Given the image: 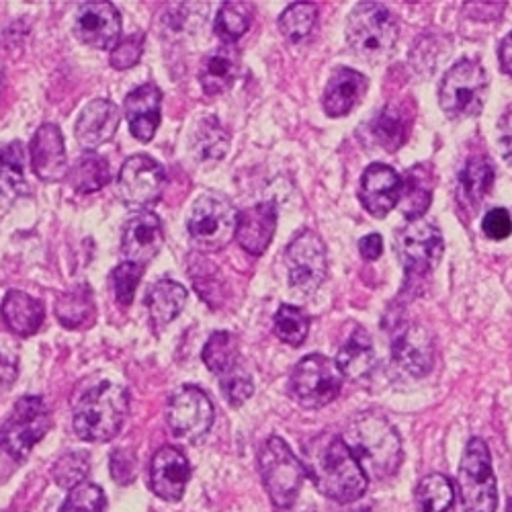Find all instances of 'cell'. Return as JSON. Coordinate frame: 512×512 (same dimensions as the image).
Wrapping results in <instances>:
<instances>
[{"instance_id":"cell-45","label":"cell","mask_w":512,"mask_h":512,"mask_svg":"<svg viewBox=\"0 0 512 512\" xmlns=\"http://www.w3.org/2000/svg\"><path fill=\"white\" fill-rule=\"evenodd\" d=\"M220 390L230 406L240 408L244 402H248L252 398L254 383H252L250 373L242 365H238L220 377Z\"/></svg>"},{"instance_id":"cell-41","label":"cell","mask_w":512,"mask_h":512,"mask_svg":"<svg viewBox=\"0 0 512 512\" xmlns=\"http://www.w3.org/2000/svg\"><path fill=\"white\" fill-rule=\"evenodd\" d=\"M252 23V7L248 3H240V0H228L218 11L216 17V35L224 41V44L234 46L250 27Z\"/></svg>"},{"instance_id":"cell-9","label":"cell","mask_w":512,"mask_h":512,"mask_svg":"<svg viewBox=\"0 0 512 512\" xmlns=\"http://www.w3.org/2000/svg\"><path fill=\"white\" fill-rule=\"evenodd\" d=\"M343 383L345 375L336 361L314 353L293 367L289 377V396L306 410H318L338 398Z\"/></svg>"},{"instance_id":"cell-1","label":"cell","mask_w":512,"mask_h":512,"mask_svg":"<svg viewBox=\"0 0 512 512\" xmlns=\"http://www.w3.org/2000/svg\"><path fill=\"white\" fill-rule=\"evenodd\" d=\"M304 467L316 490L338 504L357 502L369 488L365 469L345 439L334 433H320L306 443Z\"/></svg>"},{"instance_id":"cell-33","label":"cell","mask_w":512,"mask_h":512,"mask_svg":"<svg viewBox=\"0 0 512 512\" xmlns=\"http://www.w3.org/2000/svg\"><path fill=\"white\" fill-rule=\"evenodd\" d=\"M70 185L80 195H91L101 191L111 181L109 162L97 152H84L76 158L68 173Z\"/></svg>"},{"instance_id":"cell-13","label":"cell","mask_w":512,"mask_h":512,"mask_svg":"<svg viewBox=\"0 0 512 512\" xmlns=\"http://www.w3.org/2000/svg\"><path fill=\"white\" fill-rule=\"evenodd\" d=\"M213 418H216V410L209 396L195 386L177 390L166 406L168 429L177 439L189 443H199L211 431Z\"/></svg>"},{"instance_id":"cell-48","label":"cell","mask_w":512,"mask_h":512,"mask_svg":"<svg viewBox=\"0 0 512 512\" xmlns=\"http://www.w3.org/2000/svg\"><path fill=\"white\" fill-rule=\"evenodd\" d=\"M482 232L490 240H506L512 234V218L510 213L502 207L490 209L482 220Z\"/></svg>"},{"instance_id":"cell-34","label":"cell","mask_w":512,"mask_h":512,"mask_svg":"<svg viewBox=\"0 0 512 512\" xmlns=\"http://www.w3.org/2000/svg\"><path fill=\"white\" fill-rule=\"evenodd\" d=\"M191 150L197 160L218 162L230 150V134L216 117H203L193 130Z\"/></svg>"},{"instance_id":"cell-40","label":"cell","mask_w":512,"mask_h":512,"mask_svg":"<svg viewBox=\"0 0 512 512\" xmlns=\"http://www.w3.org/2000/svg\"><path fill=\"white\" fill-rule=\"evenodd\" d=\"M318 9L314 3H293L279 17V31L289 44H300L314 31Z\"/></svg>"},{"instance_id":"cell-12","label":"cell","mask_w":512,"mask_h":512,"mask_svg":"<svg viewBox=\"0 0 512 512\" xmlns=\"http://www.w3.org/2000/svg\"><path fill=\"white\" fill-rule=\"evenodd\" d=\"M443 250V234L431 222H408L396 234V252L408 279L429 275L439 265Z\"/></svg>"},{"instance_id":"cell-43","label":"cell","mask_w":512,"mask_h":512,"mask_svg":"<svg viewBox=\"0 0 512 512\" xmlns=\"http://www.w3.org/2000/svg\"><path fill=\"white\" fill-rule=\"evenodd\" d=\"M144 267H138L134 263H121L111 271V289L113 297L119 306H132L136 289L142 281Z\"/></svg>"},{"instance_id":"cell-28","label":"cell","mask_w":512,"mask_h":512,"mask_svg":"<svg viewBox=\"0 0 512 512\" xmlns=\"http://www.w3.org/2000/svg\"><path fill=\"white\" fill-rule=\"evenodd\" d=\"M336 365L340 367V371H343L345 379L349 377L353 381H365L373 375V371L377 367V357H375V349H373V340L367 330L357 328L349 336L343 349L338 351Z\"/></svg>"},{"instance_id":"cell-44","label":"cell","mask_w":512,"mask_h":512,"mask_svg":"<svg viewBox=\"0 0 512 512\" xmlns=\"http://www.w3.org/2000/svg\"><path fill=\"white\" fill-rule=\"evenodd\" d=\"M105 508L107 498L103 488L91 482H84L70 490L60 512H105Z\"/></svg>"},{"instance_id":"cell-8","label":"cell","mask_w":512,"mask_h":512,"mask_svg":"<svg viewBox=\"0 0 512 512\" xmlns=\"http://www.w3.org/2000/svg\"><path fill=\"white\" fill-rule=\"evenodd\" d=\"M259 472L275 508L281 510L297 504V496H300L306 478V467L281 437H271L263 445L259 453Z\"/></svg>"},{"instance_id":"cell-30","label":"cell","mask_w":512,"mask_h":512,"mask_svg":"<svg viewBox=\"0 0 512 512\" xmlns=\"http://www.w3.org/2000/svg\"><path fill=\"white\" fill-rule=\"evenodd\" d=\"M433 203V175L424 164L410 168L402 177V197L400 207L404 218L408 222L422 220V216L429 211Z\"/></svg>"},{"instance_id":"cell-5","label":"cell","mask_w":512,"mask_h":512,"mask_svg":"<svg viewBox=\"0 0 512 512\" xmlns=\"http://www.w3.org/2000/svg\"><path fill=\"white\" fill-rule=\"evenodd\" d=\"M240 211L222 193H203L191 207L187 232L199 252L224 250L238 230Z\"/></svg>"},{"instance_id":"cell-55","label":"cell","mask_w":512,"mask_h":512,"mask_svg":"<svg viewBox=\"0 0 512 512\" xmlns=\"http://www.w3.org/2000/svg\"><path fill=\"white\" fill-rule=\"evenodd\" d=\"M504 512H512V498L506 502V510Z\"/></svg>"},{"instance_id":"cell-29","label":"cell","mask_w":512,"mask_h":512,"mask_svg":"<svg viewBox=\"0 0 512 512\" xmlns=\"http://www.w3.org/2000/svg\"><path fill=\"white\" fill-rule=\"evenodd\" d=\"M414 111L402 103H390L386 109L379 111V115L371 123V134L375 136L377 144L388 150L396 152L404 146L410 136Z\"/></svg>"},{"instance_id":"cell-25","label":"cell","mask_w":512,"mask_h":512,"mask_svg":"<svg viewBox=\"0 0 512 512\" xmlns=\"http://www.w3.org/2000/svg\"><path fill=\"white\" fill-rule=\"evenodd\" d=\"M238 72H240V52L234 46L224 44L222 48L209 54L199 68V82H201L203 93L207 97H220L228 93L234 87Z\"/></svg>"},{"instance_id":"cell-6","label":"cell","mask_w":512,"mask_h":512,"mask_svg":"<svg viewBox=\"0 0 512 512\" xmlns=\"http://www.w3.org/2000/svg\"><path fill=\"white\" fill-rule=\"evenodd\" d=\"M457 486L463 512H496L498 486L486 441L478 437L467 441L459 463Z\"/></svg>"},{"instance_id":"cell-51","label":"cell","mask_w":512,"mask_h":512,"mask_svg":"<svg viewBox=\"0 0 512 512\" xmlns=\"http://www.w3.org/2000/svg\"><path fill=\"white\" fill-rule=\"evenodd\" d=\"M359 252H361V256H363L365 261H369V263L377 261L379 256H381V252H383L381 236L379 234H369V236L361 238L359 240Z\"/></svg>"},{"instance_id":"cell-11","label":"cell","mask_w":512,"mask_h":512,"mask_svg":"<svg viewBox=\"0 0 512 512\" xmlns=\"http://www.w3.org/2000/svg\"><path fill=\"white\" fill-rule=\"evenodd\" d=\"M285 265L291 291L310 300L328 275V256L322 238L314 230H302L287 244Z\"/></svg>"},{"instance_id":"cell-56","label":"cell","mask_w":512,"mask_h":512,"mask_svg":"<svg viewBox=\"0 0 512 512\" xmlns=\"http://www.w3.org/2000/svg\"><path fill=\"white\" fill-rule=\"evenodd\" d=\"M357 512H367V510H357Z\"/></svg>"},{"instance_id":"cell-46","label":"cell","mask_w":512,"mask_h":512,"mask_svg":"<svg viewBox=\"0 0 512 512\" xmlns=\"http://www.w3.org/2000/svg\"><path fill=\"white\" fill-rule=\"evenodd\" d=\"M144 41H146V37H144L142 31H136L132 35L119 39V44L109 54V64L115 70H130V68H134L142 60Z\"/></svg>"},{"instance_id":"cell-4","label":"cell","mask_w":512,"mask_h":512,"mask_svg":"<svg viewBox=\"0 0 512 512\" xmlns=\"http://www.w3.org/2000/svg\"><path fill=\"white\" fill-rule=\"evenodd\" d=\"M400 29L394 13L379 3H359L347 21L351 50L369 64L386 62L398 41Z\"/></svg>"},{"instance_id":"cell-23","label":"cell","mask_w":512,"mask_h":512,"mask_svg":"<svg viewBox=\"0 0 512 512\" xmlns=\"http://www.w3.org/2000/svg\"><path fill=\"white\" fill-rule=\"evenodd\" d=\"M369 80L353 68H336L324 89L322 105L328 117H347L365 99Z\"/></svg>"},{"instance_id":"cell-42","label":"cell","mask_w":512,"mask_h":512,"mask_svg":"<svg viewBox=\"0 0 512 512\" xmlns=\"http://www.w3.org/2000/svg\"><path fill=\"white\" fill-rule=\"evenodd\" d=\"M89 472H91V457L84 451L64 453L52 467L54 482L66 490H72V488L84 484Z\"/></svg>"},{"instance_id":"cell-53","label":"cell","mask_w":512,"mask_h":512,"mask_svg":"<svg viewBox=\"0 0 512 512\" xmlns=\"http://www.w3.org/2000/svg\"><path fill=\"white\" fill-rule=\"evenodd\" d=\"M277 512H320V508L318 506H297V504H293V506L281 508Z\"/></svg>"},{"instance_id":"cell-17","label":"cell","mask_w":512,"mask_h":512,"mask_svg":"<svg viewBox=\"0 0 512 512\" xmlns=\"http://www.w3.org/2000/svg\"><path fill=\"white\" fill-rule=\"evenodd\" d=\"M164 244V230L162 222L156 213L144 209L134 213V216L125 222L121 232V252L127 263H134L138 267H146L152 263Z\"/></svg>"},{"instance_id":"cell-22","label":"cell","mask_w":512,"mask_h":512,"mask_svg":"<svg viewBox=\"0 0 512 512\" xmlns=\"http://www.w3.org/2000/svg\"><path fill=\"white\" fill-rule=\"evenodd\" d=\"M277 205L273 201L256 203L238 216L236 242L252 256H263L277 230Z\"/></svg>"},{"instance_id":"cell-21","label":"cell","mask_w":512,"mask_h":512,"mask_svg":"<svg viewBox=\"0 0 512 512\" xmlns=\"http://www.w3.org/2000/svg\"><path fill=\"white\" fill-rule=\"evenodd\" d=\"M392 359L404 373L412 377H424L433 369L435 359L431 334L418 324L402 326L394 336Z\"/></svg>"},{"instance_id":"cell-14","label":"cell","mask_w":512,"mask_h":512,"mask_svg":"<svg viewBox=\"0 0 512 512\" xmlns=\"http://www.w3.org/2000/svg\"><path fill=\"white\" fill-rule=\"evenodd\" d=\"M166 187V173L160 162L148 154L130 156L117 177V193L127 207L146 209L154 205Z\"/></svg>"},{"instance_id":"cell-26","label":"cell","mask_w":512,"mask_h":512,"mask_svg":"<svg viewBox=\"0 0 512 512\" xmlns=\"http://www.w3.org/2000/svg\"><path fill=\"white\" fill-rule=\"evenodd\" d=\"M187 289L173 281V279H160L156 281L148 293H146V310L150 314V320L156 328H164L175 318L181 316L187 304Z\"/></svg>"},{"instance_id":"cell-35","label":"cell","mask_w":512,"mask_h":512,"mask_svg":"<svg viewBox=\"0 0 512 512\" xmlns=\"http://www.w3.org/2000/svg\"><path fill=\"white\" fill-rule=\"evenodd\" d=\"M95 300L89 285H76L64 291L56 302V318L64 328H82L93 320Z\"/></svg>"},{"instance_id":"cell-27","label":"cell","mask_w":512,"mask_h":512,"mask_svg":"<svg viewBox=\"0 0 512 512\" xmlns=\"http://www.w3.org/2000/svg\"><path fill=\"white\" fill-rule=\"evenodd\" d=\"M3 318L9 330L17 336H33L46 320L44 304L25 291L11 289L3 302Z\"/></svg>"},{"instance_id":"cell-2","label":"cell","mask_w":512,"mask_h":512,"mask_svg":"<svg viewBox=\"0 0 512 512\" xmlns=\"http://www.w3.org/2000/svg\"><path fill=\"white\" fill-rule=\"evenodd\" d=\"M343 439L367 476L388 480L398 474L404 459L402 441L386 416L377 412L359 414Z\"/></svg>"},{"instance_id":"cell-38","label":"cell","mask_w":512,"mask_h":512,"mask_svg":"<svg viewBox=\"0 0 512 512\" xmlns=\"http://www.w3.org/2000/svg\"><path fill=\"white\" fill-rule=\"evenodd\" d=\"M189 273L201 300L211 308H218L222 304V297L226 295L222 279L218 277V269L203 259L201 254H191Z\"/></svg>"},{"instance_id":"cell-18","label":"cell","mask_w":512,"mask_h":512,"mask_svg":"<svg viewBox=\"0 0 512 512\" xmlns=\"http://www.w3.org/2000/svg\"><path fill=\"white\" fill-rule=\"evenodd\" d=\"M191 480L187 455L173 445L156 451L150 463V488L164 502H179Z\"/></svg>"},{"instance_id":"cell-19","label":"cell","mask_w":512,"mask_h":512,"mask_svg":"<svg viewBox=\"0 0 512 512\" xmlns=\"http://www.w3.org/2000/svg\"><path fill=\"white\" fill-rule=\"evenodd\" d=\"M402 177L388 164H369L361 177L359 199L373 218H386L400 203Z\"/></svg>"},{"instance_id":"cell-10","label":"cell","mask_w":512,"mask_h":512,"mask_svg":"<svg viewBox=\"0 0 512 512\" xmlns=\"http://www.w3.org/2000/svg\"><path fill=\"white\" fill-rule=\"evenodd\" d=\"M52 412L44 398L25 396L17 400L13 412L0 429V447L15 461H23L33 447L52 429Z\"/></svg>"},{"instance_id":"cell-31","label":"cell","mask_w":512,"mask_h":512,"mask_svg":"<svg viewBox=\"0 0 512 512\" xmlns=\"http://www.w3.org/2000/svg\"><path fill=\"white\" fill-rule=\"evenodd\" d=\"M494 187V168L486 156L469 158L459 173V201L465 207H476Z\"/></svg>"},{"instance_id":"cell-52","label":"cell","mask_w":512,"mask_h":512,"mask_svg":"<svg viewBox=\"0 0 512 512\" xmlns=\"http://www.w3.org/2000/svg\"><path fill=\"white\" fill-rule=\"evenodd\" d=\"M498 60H500L502 72L512 78V31L502 39L500 50H498Z\"/></svg>"},{"instance_id":"cell-16","label":"cell","mask_w":512,"mask_h":512,"mask_svg":"<svg viewBox=\"0 0 512 512\" xmlns=\"http://www.w3.org/2000/svg\"><path fill=\"white\" fill-rule=\"evenodd\" d=\"M31 168L39 181L60 183L68 179L70 164L66 156L64 136L56 123L39 125L29 144Z\"/></svg>"},{"instance_id":"cell-3","label":"cell","mask_w":512,"mask_h":512,"mask_svg":"<svg viewBox=\"0 0 512 512\" xmlns=\"http://www.w3.org/2000/svg\"><path fill=\"white\" fill-rule=\"evenodd\" d=\"M130 396L119 383L103 381L84 392L74 406V431L87 443L113 441L127 418Z\"/></svg>"},{"instance_id":"cell-36","label":"cell","mask_w":512,"mask_h":512,"mask_svg":"<svg viewBox=\"0 0 512 512\" xmlns=\"http://www.w3.org/2000/svg\"><path fill=\"white\" fill-rule=\"evenodd\" d=\"M414 502L418 512H449L455 502V486L443 474H429L418 482Z\"/></svg>"},{"instance_id":"cell-15","label":"cell","mask_w":512,"mask_h":512,"mask_svg":"<svg viewBox=\"0 0 512 512\" xmlns=\"http://www.w3.org/2000/svg\"><path fill=\"white\" fill-rule=\"evenodd\" d=\"M72 31L82 46L113 50L121 37V15L111 3H82L76 9Z\"/></svg>"},{"instance_id":"cell-20","label":"cell","mask_w":512,"mask_h":512,"mask_svg":"<svg viewBox=\"0 0 512 512\" xmlns=\"http://www.w3.org/2000/svg\"><path fill=\"white\" fill-rule=\"evenodd\" d=\"M121 111L109 99H95L76 119L74 136L82 150L97 152L103 144L111 142L119 130Z\"/></svg>"},{"instance_id":"cell-37","label":"cell","mask_w":512,"mask_h":512,"mask_svg":"<svg viewBox=\"0 0 512 512\" xmlns=\"http://www.w3.org/2000/svg\"><path fill=\"white\" fill-rule=\"evenodd\" d=\"M201 359L205 363V367L216 373L218 377L226 375L228 371H232L234 367H238V343L234 334L230 332H213L207 343L203 347V353H201Z\"/></svg>"},{"instance_id":"cell-24","label":"cell","mask_w":512,"mask_h":512,"mask_svg":"<svg viewBox=\"0 0 512 512\" xmlns=\"http://www.w3.org/2000/svg\"><path fill=\"white\" fill-rule=\"evenodd\" d=\"M160 107H162V91L154 82H146L136 91L125 97L123 113L130 123L132 136L140 142H150L156 136L160 125Z\"/></svg>"},{"instance_id":"cell-49","label":"cell","mask_w":512,"mask_h":512,"mask_svg":"<svg viewBox=\"0 0 512 512\" xmlns=\"http://www.w3.org/2000/svg\"><path fill=\"white\" fill-rule=\"evenodd\" d=\"M19 377V359L15 353L0 349V394L9 392Z\"/></svg>"},{"instance_id":"cell-47","label":"cell","mask_w":512,"mask_h":512,"mask_svg":"<svg viewBox=\"0 0 512 512\" xmlns=\"http://www.w3.org/2000/svg\"><path fill=\"white\" fill-rule=\"evenodd\" d=\"M111 476L117 484L127 486L136 478V455L130 449H117L111 455Z\"/></svg>"},{"instance_id":"cell-39","label":"cell","mask_w":512,"mask_h":512,"mask_svg":"<svg viewBox=\"0 0 512 512\" xmlns=\"http://www.w3.org/2000/svg\"><path fill=\"white\" fill-rule=\"evenodd\" d=\"M273 328L281 343L289 347H302L310 334V316L302 308L283 304L275 314Z\"/></svg>"},{"instance_id":"cell-54","label":"cell","mask_w":512,"mask_h":512,"mask_svg":"<svg viewBox=\"0 0 512 512\" xmlns=\"http://www.w3.org/2000/svg\"><path fill=\"white\" fill-rule=\"evenodd\" d=\"M3 89H5V80H3V74H0V95H3Z\"/></svg>"},{"instance_id":"cell-32","label":"cell","mask_w":512,"mask_h":512,"mask_svg":"<svg viewBox=\"0 0 512 512\" xmlns=\"http://www.w3.org/2000/svg\"><path fill=\"white\" fill-rule=\"evenodd\" d=\"M29 195L25 181V150L21 142H11L0 150V199L13 203Z\"/></svg>"},{"instance_id":"cell-7","label":"cell","mask_w":512,"mask_h":512,"mask_svg":"<svg viewBox=\"0 0 512 512\" xmlns=\"http://www.w3.org/2000/svg\"><path fill=\"white\" fill-rule=\"evenodd\" d=\"M488 97V74L474 58L453 64L441 80L439 105L451 119L476 117Z\"/></svg>"},{"instance_id":"cell-50","label":"cell","mask_w":512,"mask_h":512,"mask_svg":"<svg viewBox=\"0 0 512 512\" xmlns=\"http://www.w3.org/2000/svg\"><path fill=\"white\" fill-rule=\"evenodd\" d=\"M506 9L504 3H467L465 13L476 21H492L498 19L500 13Z\"/></svg>"}]
</instances>
